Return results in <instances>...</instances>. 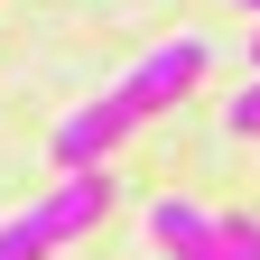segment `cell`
Here are the masks:
<instances>
[{
	"label": "cell",
	"instance_id": "1",
	"mask_svg": "<svg viewBox=\"0 0 260 260\" xmlns=\"http://www.w3.org/2000/svg\"><path fill=\"white\" fill-rule=\"evenodd\" d=\"M205 75H214V38H195V28H186V38L149 47L140 65H130V75L112 84V103H121L130 121H149V112H177V103H186V93L205 84Z\"/></svg>",
	"mask_w": 260,
	"mask_h": 260
},
{
	"label": "cell",
	"instance_id": "2",
	"mask_svg": "<svg viewBox=\"0 0 260 260\" xmlns=\"http://www.w3.org/2000/svg\"><path fill=\"white\" fill-rule=\"evenodd\" d=\"M130 130H140V121H130L112 93H93V103H75V112L56 121V168H65V177H75V168H103Z\"/></svg>",
	"mask_w": 260,
	"mask_h": 260
},
{
	"label": "cell",
	"instance_id": "3",
	"mask_svg": "<svg viewBox=\"0 0 260 260\" xmlns=\"http://www.w3.org/2000/svg\"><path fill=\"white\" fill-rule=\"evenodd\" d=\"M149 242L168 251V260H233L223 233H214V214L186 205V195H158V205H149Z\"/></svg>",
	"mask_w": 260,
	"mask_h": 260
},
{
	"label": "cell",
	"instance_id": "4",
	"mask_svg": "<svg viewBox=\"0 0 260 260\" xmlns=\"http://www.w3.org/2000/svg\"><path fill=\"white\" fill-rule=\"evenodd\" d=\"M214 233H223L233 260H260V223H251V214H214Z\"/></svg>",
	"mask_w": 260,
	"mask_h": 260
},
{
	"label": "cell",
	"instance_id": "5",
	"mask_svg": "<svg viewBox=\"0 0 260 260\" xmlns=\"http://www.w3.org/2000/svg\"><path fill=\"white\" fill-rule=\"evenodd\" d=\"M223 121H233V130H242V140H260V75H251V84L233 93V103H223Z\"/></svg>",
	"mask_w": 260,
	"mask_h": 260
},
{
	"label": "cell",
	"instance_id": "6",
	"mask_svg": "<svg viewBox=\"0 0 260 260\" xmlns=\"http://www.w3.org/2000/svg\"><path fill=\"white\" fill-rule=\"evenodd\" d=\"M251 65H260V28H251Z\"/></svg>",
	"mask_w": 260,
	"mask_h": 260
},
{
	"label": "cell",
	"instance_id": "7",
	"mask_svg": "<svg viewBox=\"0 0 260 260\" xmlns=\"http://www.w3.org/2000/svg\"><path fill=\"white\" fill-rule=\"evenodd\" d=\"M242 10H260V0H242Z\"/></svg>",
	"mask_w": 260,
	"mask_h": 260
}]
</instances>
